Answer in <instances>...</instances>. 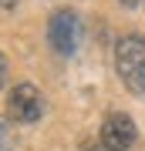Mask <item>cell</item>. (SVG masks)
Returning a JSON list of instances; mask_svg holds the SVG:
<instances>
[{
	"instance_id": "6da1fadb",
	"label": "cell",
	"mask_w": 145,
	"mask_h": 151,
	"mask_svg": "<svg viewBox=\"0 0 145 151\" xmlns=\"http://www.w3.org/2000/svg\"><path fill=\"white\" fill-rule=\"evenodd\" d=\"M115 67L135 94H145V37L128 34L115 44Z\"/></svg>"
},
{
	"instance_id": "7a4b0ae2",
	"label": "cell",
	"mask_w": 145,
	"mask_h": 151,
	"mask_svg": "<svg viewBox=\"0 0 145 151\" xmlns=\"http://www.w3.org/2000/svg\"><path fill=\"white\" fill-rule=\"evenodd\" d=\"M47 44L61 57H71L81 47V20L74 10H54L47 20Z\"/></svg>"
},
{
	"instance_id": "3957f363",
	"label": "cell",
	"mask_w": 145,
	"mask_h": 151,
	"mask_svg": "<svg viewBox=\"0 0 145 151\" xmlns=\"http://www.w3.org/2000/svg\"><path fill=\"white\" fill-rule=\"evenodd\" d=\"M7 114H10V121L17 124H31V121H37L41 114H44V97L41 91L34 84H17L10 97H7Z\"/></svg>"
},
{
	"instance_id": "277c9868",
	"label": "cell",
	"mask_w": 145,
	"mask_h": 151,
	"mask_svg": "<svg viewBox=\"0 0 145 151\" xmlns=\"http://www.w3.org/2000/svg\"><path fill=\"white\" fill-rule=\"evenodd\" d=\"M101 145H108L111 151H128L135 141V121L128 114H108L101 121Z\"/></svg>"
},
{
	"instance_id": "5b68a950",
	"label": "cell",
	"mask_w": 145,
	"mask_h": 151,
	"mask_svg": "<svg viewBox=\"0 0 145 151\" xmlns=\"http://www.w3.org/2000/svg\"><path fill=\"white\" fill-rule=\"evenodd\" d=\"M17 148V141H14V131H10V124H7L4 118H0V151H14Z\"/></svg>"
},
{
	"instance_id": "8992f818",
	"label": "cell",
	"mask_w": 145,
	"mask_h": 151,
	"mask_svg": "<svg viewBox=\"0 0 145 151\" xmlns=\"http://www.w3.org/2000/svg\"><path fill=\"white\" fill-rule=\"evenodd\" d=\"M4 81H7V57L0 54V87H4Z\"/></svg>"
},
{
	"instance_id": "52a82bcc",
	"label": "cell",
	"mask_w": 145,
	"mask_h": 151,
	"mask_svg": "<svg viewBox=\"0 0 145 151\" xmlns=\"http://www.w3.org/2000/svg\"><path fill=\"white\" fill-rule=\"evenodd\" d=\"M88 151H111L108 145H101V141H98V145H88Z\"/></svg>"
},
{
	"instance_id": "ba28073f",
	"label": "cell",
	"mask_w": 145,
	"mask_h": 151,
	"mask_svg": "<svg viewBox=\"0 0 145 151\" xmlns=\"http://www.w3.org/2000/svg\"><path fill=\"white\" fill-rule=\"evenodd\" d=\"M0 7H7V10H10V7H17V0H0Z\"/></svg>"
},
{
	"instance_id": "9c48e42d",
	"label": "cell",
	"mask_w": 145,
	"mask_h": 151,
	"mask_svg": "<svg viewBox=\"0 0 145 151\" xmlns=\"http://www.w3.org/2000/svg\"><path fill=\"white\" fill-rule=\"evenodd\" d=\"M118 4H122V7H135L138 0H118Z\"/></svg>"
}]
</instances>
